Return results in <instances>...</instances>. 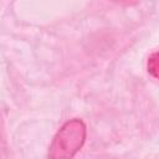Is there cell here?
<instances>
[{
    "label": "cell",
    "mask_w": 159,
    "mask_h": 159,
    "mask_svg": "<svg viewBox=\"0 0 159 159\" xmlns=\"http://www.w3.org/2000/svg\"><path fill=\"white\" fill-rule=\"evenodd\" d=\"M87 138V125L81 118L66 120L53 135L47 159H75Z\"/></svg>",
    "instance_id": "6da1fadb"
},
{
    "label": "cell",
    "mask_w": 159,
    "mask_h": 159,
    "mask_svg": "<svg viewBox=\"0 0 159 159\" xmlns=\"http://www.w3.org/2000/svg\"><path fill=\"white\" fill-rule=\"evenodd\" d=\"M148 72L157 78L158 77V52L154 51L148 58Z\"/></svg>",
    "instance_id": "7a4b0ae2"
}]
</instances>
